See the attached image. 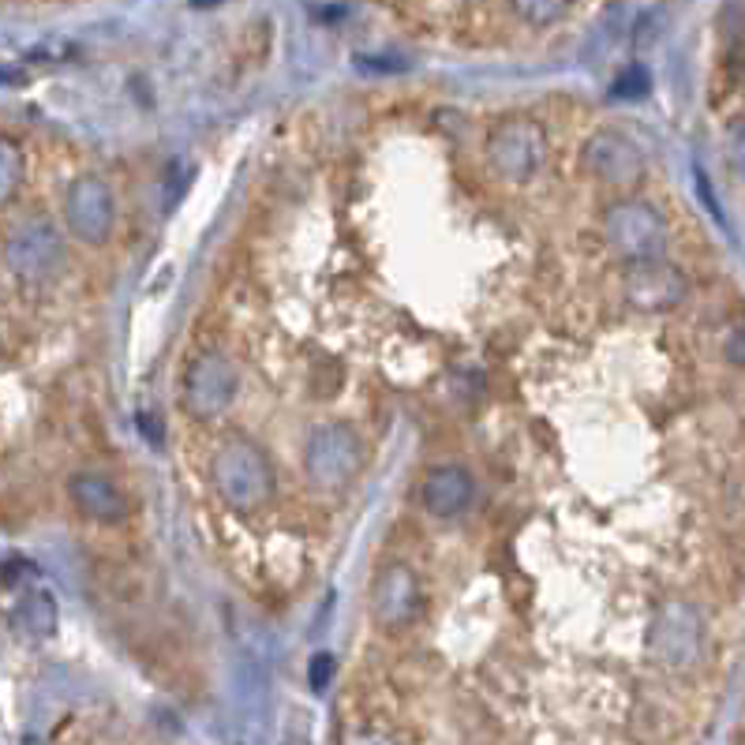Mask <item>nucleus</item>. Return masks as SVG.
Here are the masks:
<instances>
[{
  "label": "nucleus",
  "mask_w": 745,
  "mask_h": 745,
  "mask_svg": "<svg viewBox=\"0 0 745 745\" xmlns=\"http://www.w3.org/2000/svg\"><path fill=\"white\" fill-rule=\"evenodd\" d=\"M363 468V438L349 424H319L304 446V472L322 491H342Z\"/></svg>",
  "instance_id": "nucleus-4"
},
{
  "label": "nucleus",
  "mask_w": 745,
  "mask_h": 745,
  "mask_svg": "<svg viewBox=\"0 0 745 745\" xmlns=\"http://www.w3.org/2000/svg\"><path fill=\"white\" fill-rule=\"evenodd\" d=\"M626 300L641 311H667L685 300V278L678 267L664 259L629 262L626 274Z\"/></svg>",
  "instance_id": "nucleus-11"
},
{
  "label": "nucleus",
  "mask_w": 745,
  "mask_h": 745,
  "mask_svg": "<svg viewBox=\"0 0 745 745\" xmlns=\"http://www.w3.org/2000/svg\"><path fill=\"white\" fill-rule=\"evenodd\" d=\"M12 626H15V633L30 637V641H46V637H53L56 633V603H53V595L41 592V589H30L20 603H15Z\"/></svg>",
  "instance_id": "nucleus-14"
},
{
  "label": "nucleus",
  "mask_w": 745,
  "mask_h": 745,
  "mask_svg": "<svg viewBox=\"0 0 745 745\" xmlns=\"http://www.w3.org/2000/svg\"><path fill=\"white\" fill-rule=\"evenodd\" d=\"M603 240L626 262L664 259L667 247V221L644 198H618L603 214Z\"/></svg>",
  "instance_id": "nucleus-2"
},
{
  "label": "nucleus",
  "mask_w": 745,
  "mask_h": 745,
  "mask_svg": "<svg viewBox=\"0 0 745 745\" xmlns=\"http://www.w3.org/2000/svg\"><path fill=\"white\" fill-rule=\"evenodd\" d=\"M510 8L528 27H551V23H558L574 8V0H510Z\"/></svg>",
  "instance_id": "nucleus-16"
},
{
  "label": "nucleus",
  "mask_w": 745,
  "mask_h": 745,
  "mask_svg": "<svg viewBox=\"0 0 745 745\" xmlns=\"http://www.w3.org/2000/svg\"><path fill=\"white\" fill-rule=\"evenodd\" d=\"M360 745H390V742H375V738H371V742H360Z\"/></svg>",
  "instance_id": "nucleus-20"
},
{
  "label": "nucleus",
  "mask_w": 745,
  "mask_h": 745,
  "mask_svg": "<svg viewBox=\"0 0 745 745\" xmlns=\"http://www.w3.org/2000/svg\"><path fill=\"white\" fill-rule=\"evenodd\" d=\"M64 226L82 244H105L113 236V226H117V203H113L110 184L98 177L72 180V188L64 192Z\"/></svg>",
  "instance_id": "nucleus-7"
},
{
  "label": "nucleus",
  "mask_w": 745,
  "mask_h": 745,
  "mask_svg": "<svg viewBox=\"0 0 745 745\" xmlns=\"http://www.w3.org/2000/svg\"><path fill=\"white\" fill-rule=\"evenodd\" d=\"M585 169L607 188H633L644 177V154L622 131L603 128L585 143Z\"/></svg>",
  "instance_id": "nucleus-8"
},
{
  "label": "nucleus",
  "mask_w": 745,
  "mask_h": 745,
  "mask_svg": "<svg viewBox=\"0 0 745 745\" xmlns=\"http://www.w3.org/2000/svg\"><path fill=\"white\" fill-rule=\"evenodd\" d=\"M236 390H240L236 363L221 352H203L188 368L184 386H180V404H184V412L198 420V424H210V420L226 416L229 404L236 401Z\"/></svg>",
  "instance_id": "nucleus-5"
},
{
  "label": "nucleus",
  "mask_w": 745,
  "mask_h": 745,
  "mask_svg": "<svg viewBox=\"0 0 745 745\" xmlns=\"http://www.w3.org/2000/svg\"><path fill=\"white\" fill-rule=\"evenodd\" d=\"M308 675H311V690L322 693L330 685V678H334V656H314Z\"/></svg>",
  "instance_id": "nucleus-18"
},
{
  "label": "nucleus",
  "mask_w": 745,
  "mask_h": 745,
  "mask_svg": "<svg viewBox=\"0 0 745 745\" xmlns=\"http://www.w3.org/2000/svg\"><path fill=\"white\" fill-rule=\"evenodd\" d=\"M214 491L233 513H255L274 499V465H270L267 450L244 435H229L214 453Z\"/></svg>",
  "instance_id": "nucleus-1"
},
{
  "label": "nucleus",
  "mask_w": 745,
  "mask_h": 745,
  "mask_svg": "<svg viewBox=\"0 0 745 745\" xmlns=\"http://www.w3.org/2000/svg\"><path fill=\"white\" fill-rule=\"evenodd\" d=\"M23 177H27V157L12 139L0 136V203H12L20 195Z\"/></svg>",
  "instance_id": "nucleus-15"
},
{
  "label": "nucleus",
  "mask_w": 745,
  "mask_h": 745,
  "mask_svg": "<svg viewBox=\"0 0 745 745\" xmlns=\"http://www.w3.org/2000/svg\"><path fill=\"white\" fill-rule=\"evenodd\" d=\"M652 90V76L644 64H629V68L611 82V98L615 102H637V98H644Z\"/></svg>",
  "instance_id": "nucleus-17"
},
{
  "label": "nucleus",
  "mask_w": 745,
  "mask_h": 745,
  "mask_svg": "<svg viewBox=\"0 0 745 745\" xmlns=\"http://www.w3.org/2000/svg\"><path fill=\"white\" fill-rule=\"evenodd\" d=\"M420 603H424L420 577L404 562H390V566H383L375 574V585H371V615H375V622L383 629H404L420 615Z\"/></svg>",
  "instance_id": "nucleus-9"
},
{
  "label": "nucleus",
  "mask_w": 745,
  "mask_h": 745,
  "mask_svg": "<svg viewBox=\"0 0 745 745\" xmlns=\"http://www.w3.org/2000/svg\"><path fill=\"white\" fill-rule=\"evenodd\" d=\"M0 82H23L20 72H0Z\"/></svg>",
  "instance_id": "nucleus-19"
},
{
  "label": "nucleus",
  "mask_w": 745,
  "mask_h": 745,
  "mask_svg": "<svg viewBox=\"0 0 745 745\" xmlns=\"http://www.w3.org/2000/svg\"><path fill=\"white\" fill-rule=\"evenodd\" d=\"M4 259L20 281L41 285V281H53L61 274L64 262H68V252H64V236L53 221L27 218L12 229V236H8Z\"/></svg>",
  "instance_id": "nucleus-6"
},
{
  "label": "nucleus",
  "mask_w": 745,
  "mask_h": 745,
  "mask_svg": "<svg viewBox=\"0 0 745 745\" xmlns=\"http://www.w3.org/2000/svg\"><path fill=\"white\" fill-rule=\"evenodd\" d=\"M652 644H656L659 659H667L675 670H685L701 659L705 652V626L701 615L690 603H670L659 611L656 629H652Z\"/></svg>",
  "instance_id": "nucleus-10"
},
{
  "label": "nucleus",
  "mask_w": 745,
  "mask_h": 745,
  "mask_svg": "<svg viewBox=\"0 0 745 745\" xmlns=\"http://www.w3.org/2000/svg\"><path fill=\"white\" fill-rule=\"evenodd\" d=\"M68 494L82 517L98 521V525H120V521L128 517V499H124V491L110 476L76 472V476L68 479Z\"/></svg>",
  "instance_id": "nucleus-13"
},
{
  "label": "nucleus",
  "mask_w": 745,
  "mask_h": 745,
  "mask_svg": "<svg viewBox=\"0 0 745 745\" xmlns=\"http://www.w3.org/2000/svg\"><path fill=\"white\" fill-rule=\"evenodd\" d=\"M472 494H476V484L461 465H435L424 472V484H420V502L424 510L438 521L461 517L468 510Z\"/></svg>",
  "instance_id": "nucleus-12"
},
{
  "label": "nucleus",
  "mask_w": 745,
  "mask_h": 745,
  "mask_svg": "<svg viewBox=\"0 0 745 745\" xmlns=\"http://www.w3.org/2000/svg\"><path fill=\"white\" fill-rule=\"evenodd\" d=\"M487 165L506 184H528L548 162V136L536 120L506 117L487 131Z\"/></svg>",
  "instance_id": "nucleus-3"
}]
</instances>
